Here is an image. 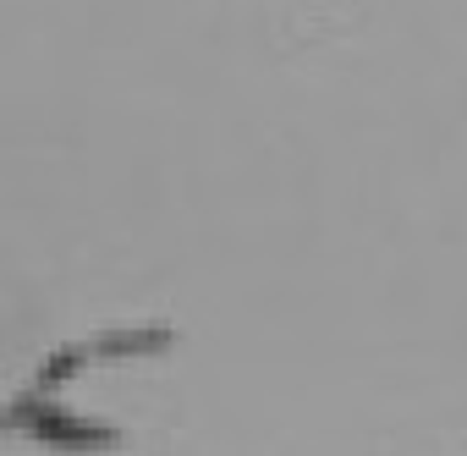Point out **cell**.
Here are the masks:
<instances>
[{
	"label": "cell",
	"mask_w": 467,
	"mask_h": 456,
	"mask_svg": "<svg viewBox=\"0 0 467 456\" xmlns=\"http://www.w3.org/2000/svg\"><path fill=\"white\" fill-rule=\"evenodd\" d=\"M0 429H23V434H34V440L50 445V451H110V445H116V429L67 412V407H61L56 396H45V390L12 396L6 412H0Z\"/></svg>",
	"instance_id": "obj_1"
},
{
	"label": "cell",
	"mask_w": 467,
	"mask_h": 456,
	"mask_svg": "<svg viewBox=\"0 0 467 456\" xmlns=\"http://www.w3.org/2000/svg\"><path fill=\"white\" fill-rule=\"evenodd\" d=\"M165 341H171V330H110L88 352L94 358H143V352H160Z\"/></svg>",
	"instance_id": "obj_2"
}]
</instances>
